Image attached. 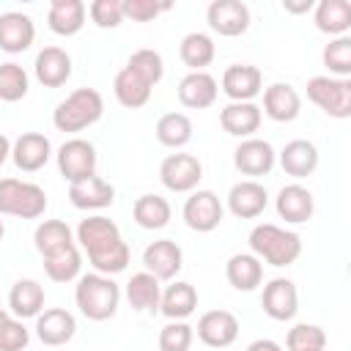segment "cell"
Returning <instances> with one entry per match:
<instances>
[{
    "instance_id": "6da1fadb",
    "label": "cell",
    "mask_w": 351,
    "mask_h": 351,
    "mask_svg": "<svg viewBox=\"0 0 351 351\" xmlns=\"http://www.w3.org/2000/svg\"><path fill=\"white\" fill-rule=\"evenodd\" d=\"M250 250H252V255L263 263H269V266H277V269H282V266H291L299 255H302V239H299V233H293V230H285V228H280V225H271V222H261V225H255L252 230H250Z\"/></svg>"
},
{
    "instance_id": "7a4b0ae2",
    "label": "cell",
    "mask_w": 351,
    "mask_h": 351,
    "mask_svg": "<svg viewBox=\"0 0 351 351\" xmlns=\"http://www.w3.org/2000/svg\"><path fill=\"white\" fill-rule=\"evenodd\" d=\"M74 302L80 307V313L90 321H107L118 313L121 304V288L112 277L107 274H82L77 277V288H74Z\"/></svg>"
},
{
    "instance_id": "3957f363",
    "label": "cell",
    "mask_w": 351,
    "mask_h": 351,
    "mask_svg": "<svg viewBox=\"0 0 351 351\" xmlns=\"http://www.w3.org/2000/svg\"><path fill=\"white\" fill-rule=\"evenodd\" d=\"M104 115V99L96 88H77L71 90L63 101H58L55 112H52V123L58 132H82L88 126H93L99 118Z\"/></svg>"
},
{
    "instance_id": "277c9868",
    "label": "cell",
    "mask_w": 351,
    "mask_h": 351,
    "mask_svg": "<svg viewBox=\"0 0 351 351\" xmlns=\"http://www.w3.org/2000/svg\"><path fill=\"white\" fill-rule=\"evenodd\" d=\"M47 211V192L33 181L0 178V217L38 219Z\"/></svg>"
},
{
    "instance_id": "5b68a950",
    "label": "cell",
    "mask_w": 351,
    "mask_h": 351,
    "mask_svg": "<svg viewBox=\"0 0 351 351\" xmlns=\"http://www.w3.org/2000/svg\"><path fill=\"white\" fill-rule=\"evenodd\" d=\"M307 99L324 110L329 118H348L351 115V80L318 74L307 80Z\"/></svg>"
},
{
    "instance_id": "8992f818",
    "label": "cell",
    "mask_w": 351,
    "mask_h": 351,
    "mask_svg": "<svg viewBox=\"0 0 351 351\" xmlns=\"http://www.w3.org/2000/svg\"><path fill=\"white\" fill-rule=\"evenodd\" d=\"M96 162H99V156H96L93 143H88L82 137H71L58 148V170L69 184L96 176Z\"/></svg>"
},
{
    "instance_id": "52a82bcc",
    "label": "cell",
    "mask_w": 351,
    "mask_h": 351,
    "mask_svg": "<svg viewBox=\"0 0 351 351\" xmlns=\"http://www.w3.org/2000/svg\"><path fill=\"white\" fill-rule=\"evenodd\" d=\"M203 178V165L192 154H170L159 165V181L170 192H195Z\"/></svg>"
},
{
    "instance_id": "ba28073f",
    "label": "cell",
    "mask_w": 351,
    "mask_h": 351,
    "mask_svg": "<svg viewBox=\"0 0 351 351\" xmlns=\"http://www.w3.org/2000/svg\"><path fill=\"white\" fill-rule=\"evenodd\" d=\"M222 203L211 189H195L184 203V222L197 233H211L222 222Z\"/></svg>"
},
{
    "instance_id": "9c48e42d",
    "label": "cell",
    "mask_w": 351,
    "mask_h": 351,
    "mask_svg": "<svg viewBox=\"0 0 351 351\" xmlns=\"http://www.w3.org/2000/svg\"><path fill=\"white\" fill-rule=\"evenodd\" d=\"M277 162V154L271 148V143L261 140V137H247L236 145L233 151V165L241 176H252V181L258 176H269L271 167Z\"/></svg>"
},
{
    "instance_id": "30bf717a",
    "label": "cell",
    "mask_w": 351,
    "mask_h": 351,
    "mask_svg": "<svg viewBox=\"0 0 351 351\" xmlns=\"http://www.w3.org/2000/svg\"><path fill=\"white\" fill-rule=\"evenodd\" d=\"M261 307L271 321H291L299 310V293L296 285L288 277H274L263 285Z\"/></svg>"
},
{
    "instance_id": "8fae6325",
    "label": "cell",
    "mask_w": 351,
    "mask_h": 351,
    "mask_svg": "<svg viewBox=\"0 0 351 351\" xmlns=\"http://www.w3.org/2000/svg\"><path fill=\"white\" fill-rule=\"evenodd\" d=\"M143 266L159 282L173 280L184 266V252L173 239H156L143 250Z\"/></svg>"
},
{
    "instance_id": "7c38bea8",
    "label": "cell",
    "mask_w": 351,
    "mask_h": 351,
    "mask_svg": "<svg viewBox=\"0 0 351 351\" xmlns=\"http://www.w3.org/2000/svg\"><path fill=\"white\" fill-rule=\"evenodd\" d=\"M197 337L208 348H228L239 337V318L230 310H208L197 318Z\"/></svg>"
},
{
    "instance_id": "4fadbf2b",
    "label": "cell",
    "mask_w": 351,
    "mask_h": 351,
    "mask_svg": "<svg viewBox=\"0 0 351 351\" xmlns=\"http://www.w3.org/2000/svg\"><path fill=\"white\" fill-rule=\"evenodd\" d=\"M208 27L219 36H241L250 27V8L241 0H214L206 11Z\"/></svg>"
},
{
    "instance_id": "5bb4252c",
    "label": "cell",
    "mask_w": 351,
    "mask_h": 351,
    "mask_svg": "<svg viewBox=\"0 0 351 351\" xmlns=\"http://www.w3.org/2000/svg\"><path fill=\"white\" fill-rule=\"evenodd\" d=\"M52 156V143L41 132H22L11 143V159L22 173H36L41 170Z\"/></svg>"
},
{
    "instance_id": "9a60e30c",
    "label": "cell",
    "mask_w": 351,
    "mask_h": 351,
    "mask_svg": "<svg viewBox=\"0 0 351 351\" xmlns=\"http://www.w3.org/2000/svg\"><path fill=\"white\" fill-rule=\"evenodd\" d=\"M263 90V74L258 66L233 63L222 71V93L230 101H252Z\"/></svg>"
},
{
    "instance_id": "2e32d148",
    "label": "cell",
    "mask_w": 351,
    "mask_h": 351,
    "mask_svg": "<svg viewBox=\"0 0 351 351\" xmlns=\"http://www.w3.org/2000/svg\"><path fill=\"white\" fill-rule=\"evenodd\" d=\"M266 206H269V192L263 184H258L252 178L233 184L228 192V208L239 219H255L266 211Z\"/></svg>"
},
{
    "instance_id": "e0dca14e",
    "label": "cell",
    "mask_w": 351,
    "mask_h": 351,
    "mask_svg": "<svg viewBox=\"0 0 351 351\" xmlns=\"http://www.w3.org/2000/svg\"><path fill=\"white\" fill-rule=\"evenodd\" d=\"M77 335V321L63 307H49L36 315V337L44 346H66Z\"/></svg>"
},
{
    "instance_id": "ac0fdd59",
    "label": "cell",
    "mask_w": 351,
    "mask_h": 351,
    "mask_svg": "<svg viewBox=\"0 0 351 351\" xmlns=\"http://www.w3.org/2000/svg\"><path fill=\"white\" fill-rule=\"evenodd\" d=\"M36 38V25L22 11H5L0 14V49L8 55H19L30 49Z\"/></svg>"
},
{
    "instance_id": "d6986e66",
    "label": "cell",
    "mask_w": 351,
    "mask_h": 351,
    "mask_svg": "<svg viewBox=\"0 0 351 351\" xmlns=\"http://www.w3.org/2000/svg\"><path fill=\"white\" fill-rule=\"evenodd\" d=\"M263 112L277 121V123H288L302 112V96L291 82H271L269 88H263Z\"/></svg>"
},
{
    "instance_id": "ffe728a7",
    "label": "cell",
    "mask_w": 351,
    "mask_h": 351,
    "mask_svg": "<svg viewBox=\"0 0 351 351\" xmlns=\"http://www.w3.org/2000/svg\"><path fill=\"white\" fill-rule=\"evenodd\" d=\"M33 71H36V80L44 88H60L71 77V55L60 47H44L36 55Z\"/></svg>"
},
{
    "instance_id": "44dd1931",
    "label": "cell",
    "mask_w": 351,
    "mask_h": 351,
    "mask_svg": "<svg viewBox=\"0 0 351 351\" xmlns=\"http://www.w3.org/2000/svg\"><path fill=\"white\" fill-rule=\"evenodd\" d=\"M261 121H263V112L255 101H230L228 107H222L219 112V126L233 134V137H252L258 129H261Z\"/></svg>"
},
{
    "instance_id": "7402d4cb",
    "label": "cell",
    "mask_w": 351,
    "mask_h": 351,
    "mask_svg": "<svg viewBox=\"0 0 351 351\" xmlns=\"http://www.w3.org/2000/svg\"><path fill=\"white\" fill-rule=\"evenodd\" d=\"M69 200L74 208H82V211L107 208L115 200V186L110 181H104L101 176H90L85 181L69 184Z\"/></svg>"
},
{
    "instance_id": "603a6c76",
    "label": "cell",
    "mask_w": 351,
    "mask_h": 351,
    "mask_svg": "<svg viewBox=\"0 0 351 351\" xmlns=\"http://www.w3.org/2000/svg\"><path fill=\"white\" fill-rule=\"evenodd\" d=\"M219 85L208 71H189L178 82V101L189 110H206L217 101Z\"/></svg>"
},
{
    "instance_id": "cb8c5ba5",
    "label": "cell",
    "mask_w": 351,
    "mask_h": 351,
    "mask_svg": "<svg viewBox=\"0 0 351 351\" xmlns=\"http://www.w3.org/2000/svg\"><path fill=\"white\" fill-rule=\"evenodd\" d=\"M274 206H277L280 219H285V222H291V225L307 222V219L313 217V211H315L313 192H310L307 186H302V184H288V186H282V189L277 192Z\"/></svg>"
},
{
    "instance_id": "d4e9b609",
    "label": "cell",
    "mask_w": 351,
    "mask_h": 351,
    "mask_svg": "<svg viewBox=\"0 0 351 351\" xmlns=\"http://www.w3.org/2000/svg\"><path fill=\"white\" fill-rule=\"evenodd\" d=\"M8 310L14 318H36L44 310V285L38 280H16L8 291Z\"/></svg>"
},
{
    "instance_id": "484cf974",
    "label": "cell",
    "mask_w": 351,
    "mask_h": 351,
    "mask_svg": "<svg viewBox=\"0 0 351 351\" xmlns=\"http://www.w3.org/2000/svg\"><path fill=\"white\" fill-rule=\"evenodd\" d=\"M197 310V291L192 282H184V280H176L170 282L165 291H162V299H159V313L170 321H184L189 318L192 313Z\"/></svg>"
},
{
    "instance_id": "4316f807",
    "label": "cell",
    "mask_w": 351,
    "mask_h": 351,
    "mask_svg": "<svg viewBox=\"0 0 351 351\" xmlns=\"http://www.w3.org/2000/svg\"><path fill=\"white\" fill-rule=\"evenodd\" d=\"M88 8L82 0H52L47 11V25L58 36H77L85 25Z\"/></svg>"
},
{
    "instance_id": "83f0119b",
    "label": "cell",
    "mask_w": 351,
    "mask_h": 351,
    "mask_svg": "<svg viewBox=\"0 0 351 351\" xmlns=\"http://www.w3.org/2000/svg\"><path fill=\"white\" fill-rule=\"evenodd\" d=\"M225 277L236 291H255L263 282V263L252 252H236L225 263Z\"/></svg>"
},
{
    "instance_id": "f1b7e54d",
    "label": "cell",
    "mask_w": 351,
    "mask_h": 351,
    "mask_svg": "<svg viewBox=\"0 0 351 351\" xmlns=\"http://www.w3.org/2000/svg\"><path fill=\"white\" fill-rule=\"evenodd\" d=\"M280 165L293 178H307L318 167V148L310 140H291L280 151Z\"/></svg>"
},
{
    "instance_id": "f546056e",
    "label": "cell",
    "mask_w": 351,
    "mask_h": 351,
    "mask_svg": "<svg viewBox=\"0 0 351 351\" xmlns=\"http://www.w3.org/2000/svg\"><path fill=\"white\" fill-rule=\"evenodd\" d=\"M315 27L332 38L346 36L351 27V0H321L315 5Z\"/></svg>"
},
{
    "instance_id": "4dcf8cb0",
    "label": "cell",
    "mask_w": 351,
    "mask_h": 351,
    "mask_svg": "<svg viewBox=\"0 0 351 351\" xmlns=\"http://www.w3.org/2000/svg\"><path fill=\"white\" fill-rule=\"evenodd\" d=\"M217 55V47L211 41L208 33H186L181 38V47H178V58L181 63L189 69V71H206V66H211Z\"/></svg>"
},
{
    "instance_id": "1f68e13d",
    "label": "cell",
    "mask_w": 351,
    "mask_h": 351,
    "mask_svg": "<svg viewBox=\"0 0 351 351\" xmlns=\"http://www.w3.org/2000/svg\"><path fill=\"white\" fill-rule=\"evenodd\" d=\"M74 236H77L80 247H82L85 252H90V250H99V247H104V244L121 239V230H118V225H115L110 217L96 214V217L82 219V222L77 225V233H74Z\"/></svg>"
},
{
    "instance_id": "d6a6232c",
    "label": "cell",
    "mask_w": 351,
    "mask_h": 351,
    "mask_svg": "<svg viewBox=\"0 0 351 351\" xmlns=\"http://www.w3.org/2000/svg\"><path fill=\"white\" fill-rule=\"evenodd\" d=\"M126 299L140 313H156L159 310V299H162L159 280L154 274H148V271L132 274V280L126 282Z\"/></svg>"
},
{
    "instance_id": "836d02e7",
    "label": "cell",
    "mask_w": 351,
    "mask_h": 351,
    "mask_svg": "<svg viewBox=\"0 0 351 351\" xmlns=\"http://www.w3.org/2000/svg\"><path fill=\"white\" fill-rule=\"evenodd\" d=\"M112 90H115V99H118L121 107L137 110V107H145V104H148L154 88H151L148 82H143L134 71H129V69L123 66V69L115 74V80H112Z\"/></svg>"
},
{
    "instance_id": "e575fe53",
    "label": "cell",
    "mask_w": 351,
    "mask_h": 351,
    "mask_svg": "<svg viewBox=\"0 0 351 351\" xmlns=\"http://www.w3.org/2000/svg\"><path fill=\"white\" fill-rule=\"evenodd\" d=\"M132 217L143 230H159L170 222L173 208L162 195H140L132 206Z\"/></svg>"
},
{
    "instance_id": "d590c367",
    "label": "cell",
    "mask_w": 351,
    "mask_h": 351,
    "mask_svg": "<svg viewBox=\"0 0 351 351\" xmlns=\"http://www.w3.org/2000/svg\"><path fill=\"white\" fill-rule=\"evenodd\" d=\"M129 258H132V250H129V244H126L123 239H115V241H110V244H104V247L88 252L90 266H93L99 274H107V277L123 271V269L129 266Z\"/></svg>"
},
{
    "instance_id": "8d00e7d4",
    "label": "cell",
    "mask_w": 351,
    "mask_h": 351,
    "mask_svg": "<svg viewBox=\"0 0 351 351\" xmlns=\"http://www.w3.org/2000/svg\"><path fill=\"white\" fill-rule=\"evenodd\" d=\"M33 241H36V250L41 252V258H44V255H52L58 250L71 247L74 244V233H71V228L63 219H44L36 228Z\"/></svg>"
},
{
    "instance_id": "74e56055",
    "label": "cell",
    "mask_w": 351,
    "mask_h": 351,
    "mask_svg": "<svg viewBox=\"0 0 351 351\" xmlns=\"http://www.w3.org/2000/svg\"><path fill=\"white\" fill-rule=\"evenodd\" d=\"M80 269H82V255H80L77 244L58 250L52 255H44V271L52 282H71L80 277Z\"/></svg>"
},
{
    "instance_id": "f35d334b",
    "label": "cell",
    "mask_w": 351,
    "mask_h": 351,
    "mask_svg": "<svg viewBox=\"0 0 351 351\" xmlns=\"http://www.w3.org/2000/svg\"><path fill=\"white\" fill-rule=\"evenodd\" d=\"M154 132L165 148H184L192 140V121L184 112H165Z\"/></svg>"
},
{
    "instance_id": "ab89813d",
    "label": "cell",
    "mask_w": 351,
    "mask_h": 351,
    "mask_svg": "<svg viewBox=\"0 0 351 351\" xmlns=\"http://www.w3.org/2000/svg\"><path fill=\"white\" fill-rule=\"evenodd\" d=\"M27 88H30V77H27V71L19 63H14V60L0 63V101H19V99H25Z\"/></svg>"
},
{
    "instance_id": "60d3db41",
    "label": "cell",
    "mask_w": 351,
    "mask_h": 351,
    "mask_svg": "<svg viewBox=\"0 0 351 351\" xmlns=\"http://www.w3.org/2000/svg\"><path fill=\"white\" fill-rule=\"evenodd\" d=\"M321 60H324L329 77L348 80V74H351V38H348V36H337V38H332V41L324 47Z\"/></svg>"
},
{
    "instance_id": "b9f144b4",
    "label": "cell",
    "mask_w": 351,
    "mask_h": 351,
    "mask_svg": "<svg viewBox=\"0 0 351 351\" xmlns=\"http://www.w3.org/2000/svg\"><path fill=\"white\" fill-rule=\"evenodd\" d=\"M126 69L134 71L151 88L165 77V60H162V55L156 49H137V52H132L129 60H126Z\"/></svg>"
},
{
    "instance_id": "7bdbcfd3",
    "label": "cell",
    "mask_w": 351,
    "mask_h": 351,
    "mask_svg": "<svg viewBox=\"0 0 351 351\" xmlns=\"http://www.w3.org/2000/svg\"><path fill=\"white\" fill-rule=\"evenodd\" d=\"M324 346H326V332L315 324H296L293 329H288V337H285L288 351H315Z\"/></svg>"
},
{
    "instance_id": "ee69618b",
    "label": "cell",
    "mask_w": 351,
    "mask_h": 351,
    "mask_svg": "<svg viewBox=\"0 0 351 351\" xmlns=\"http://www.w3.org/2000/svg\"><path fill=\"white\" fill-rule=\"evenodd\" d=\"M195 332L186 321H170L159 332V351H189Z\"/></svg>"
},
{
    "instance_id": "f6af8a7d",
    "label": "cell",
    "mask_w": 351,
    "mask_h": 351,
    "mask_svg": "<svg viewBox=\"0 0 351 351\" xmlns=\"http://www.w3.org/2000/svg\"><path fill=\"white\" fill-rule=\"evenodd\" d=\"M88 14L96 27H118L123 22V0H93L88 5Z\"/></svg>"
},
{
    "instance_id": "bcb514c9",
    "label": "cell",
    "mask_w": 351,
    "mask_h": 351,
    "mask_svg": "<svg viewBox=\"0 0 351 351\" xmlns=\"http://www.w3.org/2000/svg\"><path fill=\"white\" fill-rule=\"evenodd\" d=\"M27 343H30L27 326H25L19 318L8 315V318L0 324V351H25Z\"/></svg>"
},
{
    "instance_id": "7dc6e473",
    "label": "cell",
    "mask_w": 351,
    "mask_h": 351,
    "mask_svg": "<svg viewBox=\"0 0 351 351\" xmlns=\"http://www.w3.org/2000/svg\"><path fill=\"white\" fill-rule=\"evenodd\" d=\"M173 3H156V0H123V19L132 22H151L159 14L170 11Z\"/></svg>"
},
{
    "instance_id": "c3c4849f",
    "label": "cell",
    "mask_w": 351,
    "mask_h": 351,
    "mask_svg": "<svg viewBox=\"0 0 351 351\" xmlns=\"http://www.w3.org/2000/svg\"><path fill=\"white\" fill-rule=\"evenodd\" d=\"M247 351H282V346L274 343V340H269V337H261V340H252L247 346Z\"/></svg>"
},
{
    "instance_id": "681fc988",
    "label": "cell",
    "mask_w": 351,
    "mask_h": 351,
    "mask_svg": "<svg viewBox=\"0 0 351 351\" xmlns=\"http://www.w3.org/2000/svg\"><path fill=\"white\" fill-rule=\"evenodd\" d=\"M313 5H315L313 0H299V3L285 0V3H282V8H285V11H291V14H304V11H310Z\"/></svg>"
},
{
    "instance_id": "f907efd6",
    "label": "cell",
    "mask_w": 351,
    "mask_h": 351,
    "mask_svg": "<svg viewBox=\"0 0 351 351\" xmlns=\"http://www.w3.org/2000/svg\"><path fill=\"white\" fill-rule=\"evenodd\" d=\"M8 156H11V140L5 134H0V167L8 162Z\"/></svg>"
},
{
    "instance_id": "816d5d0a",
    "label": "cell",
    "mask_w": 351,
    "mask_h": 351,
    "mask_svg": "<svg viewBox=\"0 0 351 351\" xmlns=\"http://www.w3.org/2000/svg\"><path fill=\"white\" fill-rule=\"evenodd\" d=\"M5 318H8V310H3V307H0V324H3Z\"/></svg>"
},
{
    "instance_id": "f5cc1de1",
    "label": "cell",
    "mask_w": 351,
    "mask_h": 351,
    "mask_svg": "<svg viewBox=\"0 0 351 351\" xmlns=\"http://www.w3.org/2000/svg\"><path fill=\"white\" fill-rule=\"evenodd\" d=\"M3 236H5V222L0 219V241H3Z\"/></svg>"
},
{
    "instance_id": "db71d44e",
    "label": "cell",
    "mask_w": 351,
    "mask_h": 351,
    "mask_svg": "<svg viewBox=\"0 0 351 351\" xmlns=\"http://www.w3.org/2000/svg\"><path fill=\"white\" fill-rule=\"evenodd\" d=\"M315 351H324V348H315Z\"/></svg>"
}]
</instances>
